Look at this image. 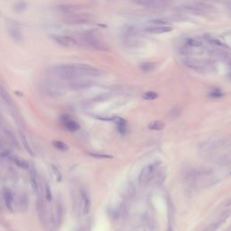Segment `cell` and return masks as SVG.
<instances>
[{
	"instance_id": "obj_1",
	"label": "cell",
	"mask_w": 231,
	"mask_h": 231,
	"mask_svg": "<svg viewBox=\"0 0 231 231\" xmlns=\"http://www.w3.org/2000/svg\"><path fill=\"white\" fill-rule=\"evenodd\" d=\"M52 73L62 79L72 80L74 79L79 78L78 76L75 65L74 64H58L52 68Z\"/></svg>"
},
{
	"instance_id": "obj_2",
	"label": "cell",
	"mask_w": 231,
	"mask_h": 231,
	"mask_svg": "<svg viewBox=\"0 0 231 231\" xmlns=\"http://www.w3.org/2000/svg\"><path fill=\"white\" fill-rule=\"evenodd\" d=\"M63 23L67 25H87L90 24L93 21V17L89 14H83V13H72L68 15H64Z\"/></svg>"
},
{
	"instance_id": "obj_3",
	"label": "cell",
	"mask_w": 231,
	"mask_h": 231,
	"mask_svg": "<svg viewBox=\"0 0 231 231\" xmlns=\"http://www.w3.org/2000/svg\"><path fill=\"white\" fill-rule=\"evenodd\" d=\"M183 63L186 67L197 72L206 71L212 65V62L209 60H201L195 58H186L183 60Z\"/></svg>"
},
{
	"instance_id": "obj_4",
	"label": "cell",
	"mask_w": 231,
	"mask_h": 231,
	"mask_svg": "<svg viewBox=\"0 0 231 231\" xmlns=\"http://www.w3.org/2000/svg\"><path fill=\"white\" fill-rule=\"evenodd\" d=\"M75 69L77 72V74L79 77H99L102 74V72L99 70L98 68L91 66L89 64H85V63H77L74 64Z\"/></svg>"
},
{
	"instance_id": "obj_5",
	"label": "cell",
	"mask_w": 231,
	"mask_h": 231,
	"mask_svg": "<svg viewBox=\"0 0 231 231\" xmlns=\"http://www.w3.org/2000/svg\"><path fill=\"white\" fill-rule=\"evenodd\" d=\"M52 39L58 43L61 46L63 47H68V48H72L78 45L77 40L73 38L72 36L70 35H53L51 36Z\"/></svg>"
},
{
	"instance_id": "obj_6",
	"label": "cell",
	"mask_w": 231,
	"mask_h": 231,
	"mask_svg": "<svg viewBox=\"0 0 231 231\" xmlns=\"http://www.w3.org/2000/svg\"><path fill=\"white\" fill-rule=\"evenodd\" d=\"M83 39H84L86 44H88L92 49H95V50H98V51L107 50L106 45L101 42V40L99 39L96 35H94L92 34H86L83 36Z\"/></svg>"
},
{
	"instance_id": "obj_7",
	"label": "cell",
	"mask_w": 231,
	"mask_h": 231,
	"mask_svg": "<svg viewBox=\"0 0 231 231\" xmlns=\"http://www.w3.org/2000/svg\"><path fill=\"white\" fill-rule=\"evenodd\" d=\"M224 143H225L224 141H220V140L203 142L199 145V149L203 153H209V152H212V151L223 146Z\"/></svg>"
},
{
	"instance_id": "obj_8",
	"label": "cell",
	"mask_w": 231,
	"mask_h": 231,
	"mask_svg": "<svg viewBox=\"0 0 231 231\" xmlns=\"http://www.w3.org/2000/svg\"><path fill=\"white\" fill-rule=\"evenodd\" d=\"M7 32L9 36L12 38L13 41L19 42L23 40V34L21 31V28L16 24H8L7 25Z\"/></svg>"
},
{
	"instance_id": "obj_9",
	"label": "cell",
	"mask_w": 231,
	"mask_h": 231,
	"mask_svg": "<svg viewBox=\"0 0 231 231\" xmlns=\"http://www.w3.org/2000/svg\"><path fill=\"white\" fill-rule=\"evenodd\" d=\"M93 85V82L89 79H74L71 80L70 82V87L73 89H87L89 88Z\"/></svg>"
},
{
	"instance_id": "obj_10",
	"label": "cell",
	"mask_w": 231,
	"mask_h": 231,
	"mask_svg": "<svg viewBox=\"0 0 231 231\" xmlns=\"http://www.w3.org/2000/svg\"><path fill=\"white\" fill-rule=\"evenodd\" d=\"M55 11L62 14V15H68V14H72L76 12L79 7H77L74 5H70V4H60L58 5H56L55 7Z\"/></svg>"
},
{
	"instance_id": "obj_11",
	"label": "cell",
	"mask_w": 231,
	"mask_h": 231,
	"mask_svg": "<svg viewBox=\"0 0 231 231\" xmlns=\"http://www.w3.org/2000/svg\"><path fill=\"white\" fill-rule=\"evenodd\" d=\"M172 30V27L166 26V25H153V26H149V27L146 28V31L147 33L153 34V35L164 34V33L171 32Z\"/></svg>"
},
{
	"instance_id": "obj_12",
	"label": "cell",
	"mask_w": 231,
	"mask_h": 231,
	"mask_svg": "<svg viewBox=\"0 0 231 231\" xmlns=\"http://www.w3.org/2000/svg\"><path fill=\"white\" fill-rule=\"evenodd\" d=\"M181 12H185V13H191L193 15H202L203 11L197 5H184L182 6H179L177 8Z\"/></svg>"
},
{
	"instance_id": "obj_13",
	"label": "cell",
	"mask_w": 231,
	"mask_h": 231,
	"mask_svg": "<svg viewBox=\"0 0 231 231\" xmlns=\"http://www.w3.org/2000/svg\"><path fill=\"white\" fill-rule=\"evenodd\" d=\"M152 172H153V166L148 165V166L145 167L139 175V179H138L139 184H144V183L147 182L149 178L152 176Z\"/></svg>"
},
{
	"instance_id": "obj_14",
	"label": "cell",
	"mask_w": 231,
	"mask_h": 231,
	"mask_svg": "<svg viewBox=\"0 0 231 231\" xmlns=\"http://www.w3.org/2000/svg\"><path fill=\"white\" fill-rule=\"evenodd\" d=\"M3 197H4V201L5 203L6 208L9 210H13V203H14V196L12 192L9 189H5L3 192Z\"/></svg>"
},
{
	"instance_id": "obj_15",
	"label": "cell",
	"mask_w": 231,
	"mask_h": 231,
	"mask_svg": "<svg viewBox=\"0 0 231 231\" xmlns=\"http://www.w3.org/2000/svg\"><path fill=\"white\" fill-rule=\"evenodd\" d=\"M29 180L31 183V187L35 192H38L39 191V182L37 178V173L35 169H30L29 171Z\"/></svg>"
},
{
	"instance_id": "obj_16",
	"label": "cell",
	"mask_w": 231,
	"mask_h": 231,
	"mask_svg": "<svg viewBox=\"0 0 231 231\" xmlns=\"http://www.w3.org/2000/svg\"><path fill=\"white\" fill-rule=\"evenodd\" d=\"M63 124L65 126V127L70 130L71 132H76L79 129L80 126L79 125V123H77L76 121L71 119V118H68V119H64L63 120Z\"/></svg>"
},
{
	"instance_id": "obj_17",
	"label": "cell",
	"mask_w": 231,
	"mask_h": 231,
	"mask_svg": "<svg viewBox=\"0 0 231 231\" xmlns=\"http://www.w3.org/2000/svg\"><path fill=\"white\" fill-rule=\"evenodd\" d=\"M82 199H83V208H82L83 214H88L90 210V205H91L90 198L86 192H82Z\"/></svg>"
},
{
	"instance_id": "obj_18",
	"label": "cell",
	"mask_w": 231,
	"mask_h": 231,
	"mask_svg": "<svg viewBox=\"0 0 231 231\" xmlns=\"http://www.w3.org/2000/svg\"><path fill=\"white\" fill-rule=\"evenodd\" d=\"M11 160L13 161V162L15 164H16L18 167H20L22 169H25V170H28L29 169V164H28V162L25 159H22V158L17 157V156H12Z\"/></svg>"
},
{
	"instance_id": "obj_19",
	"label": "cell",
	"mask_w": 231,
	"mask_h": 231,
	"mask_svg": "<svg viewBox=\"0 0 231 231\" xmlns=\"http://www.w3.org/2000/svg\"><path fill=\"white\" fill-rule=\"evenodd\" d=\"M167 5L166 0H149L146 6L149 8H162Z\"/></svg>"
},
{
	"instance_id": "obj_20",
	"label": "cell",
	"mask_w": 231,
	"mask_h": 231,
	"mask_svg": "<svg viewBox=\"0 0 231 231\" xmlns=\"http://www.w3.org/2000/svg\"><path fill=\"white\" fill-rule=\"evenodd\" d=\"M185 45L192 48H197L201 47L203 45V42L199 38H188L185 41Z\"/></svg>"
},
{
	"instance_id": "obj_21",
	"label": "cell",
	"mask_w": 231,
	"mask_h": 231,
	"mask_svg": "<svg viewBox=\"0 0 231 231\" xmlns=\"http://www.w3.org/2000/svg\"><path fill=\"white\" fill-rule=\"evenodd\" d=\"M27 8V3L25 0H18L14 5V10L16 13H22Z\"/></svg>"
},
{
	"instance_id": "obj_22",
	"label": "cell",
	"mask_w": 231,
	"mask_h": 231,
	"mask_svg": "<svg viewBox=\"0 0 231 231\" xmlns=\"http://www.w3.org/2000/svg\"><path fill=\"white\" fill-rule=\"evenodd\" d=\"M165 125L162 121H154L152 123H150L148 125V128L151 129V130H155V131H160V130H162L164 128Z\"/></svg>"
},
{
	"instance_id": "obj_23",
	"label": "cell",
	"mask_w": 231,
	"mask_h": 231,
	"mask_svg": "<svg viewBox=\"0 0 231 231\" xmlns=\"http://www.w3.org/2000/svg\"><path fill=\"white\" fill-rule=\"evenodd\" d=\"M52 146L59 151H62V152H66L69 150V146L68 145H66L65 143L62 142V141H58V140H54L52 142Z\"/></svg>"
},
{
	"instance_id": "obj_24",
	"label": "cell",
	"mask_w": 231,
	"mask_h": 231,
	"mask_svg": "<svg viewBox=\"0 0 231 231\" xmlns=\"http://www.w3.org/2000/svg\"><path fill=\"white\" fill-rule=\"evenodd\" d=\"M154 68V64L153 62H144L140 65V69L145 72H148L153 71Z\"/></svg>"
},
{
	"instance_id": "obj_25",
	"label": "cell",
	"mask_w": 231,
	"mask_h": 231,
	"mask_svg": "<svg viewBox=\"0 0 231 231\" xmlns=\"http://www.w3.org/2000/svg\"><path fill=\"white\" fill-rule=\"evenodd\" d=\"M51 169H52V172H53V174H54L56 180H57L58 182H61V181H62V173H61L59 168H58L56 165L52 164V165H51Z\"/></svg>"
},
{
	"instance_id": "obj_26",
	"label": "cell",
	"mask_w": 231,
	"mask_h": 231,
	"mask_svg": "<svg viewBox=\"0 0 231 231\" xmlns=\"http://www.w3.org/2000/svg\"><path fill=\"white\" fill-rule=\"evenodd\" d=\"M208 41H209L211 44L216 45V46H218V47H219V48H225V47H227V46H226L220 40H219V39L214 38V37H209V38H208Z\"/></svg>"
},
{
	"instance_id": "obj_27",
	"label": "cell",
	"mask_w": 231,
	"mask_h": 231,
	"mask_svg": "<svg viewBox=\"0 0 231 231\" xmlns=\"http://www.w3.org/2000/svg\"><path fill=\"white\" fill-rule=\"evenodd\" d=\"M44 196L47 201H51L52 199V191L50 186L48 185V183H44Z\"/></svg>"
},
{
	"instance_id": "obj_28",
	"label": "cell",
	"mask_w": 231,
	"mask_h": 231,
	"mask_svg": "<svg viewBox=\"0 0 231 231\" xmlns=\"http://www.w3.org/2000/svg\"><path fill=\"white\" fill-rule=\"evenodd\" d=\"M143 98L146 100H154L158 98V94L154 91H147L143 95Z\"/></svg>"
},
{
	"instance_id": "obj_29",
	"label": "cell",
	"mask_w": 231,
	"mask_h": 231,
	"mask_svg": "<svg viewBox=\"0 0 231 231\" xmlns=\"http://www.w3.org/2000/svg\"><path fill=\"white\" fill-rule=\"evenodd\" d=\"M89 155L92 156V157H95V158H99V159H111V158H113V156L110 155V154H93V153H90Z\"/></svg>"
},
{
	"instance_id": "obj_30",
	"label": "cell",
	"mask_w": 231,
	"mask_h": 231,
	"mask_svg": "<svg viewBox=\"0 0 231 231\" xmlns=\"http://www.w3.org/2000/svg\"><path fill=\"white\" fill-rule=\"evenodd\" d=\"M22 140H23V143H24V146H25V147L26 151H27L29 154H31L32 155H34V152L32 151V148H31L30 145L28 144L26 137H25V136H22Z\"/></svg>"
},
{
	"instance_id": "obj_31",
	"label": "cell",
	"mask_w": 231,
	"mask_h": 231,
	"mask_svg": "<svg viewBox=\"0 0 231 231\" xmlns=\"http://www.w3.org/2000/svg\"><path fill=\"white\" fill-rule=\"evenodd\" d=\"M117 130L121 135H125L126 133V123L119 124L117 125Z\"/></svg>"
},
{
	"instance_id": "obj_32",
	"label": "cell",
	"mask_w": 231,
	"mask_h": 231,
	"mask_svg": "<svg viewBox=\"0 0 231 231\" xmlns=\"http://www.w3.org/2000/svg\"><path fill=\"white\" fill-rule=\"evenodd\" d=\"M151 23L155 25H164L167 22L163 19H155V20H152Z\"/></svg>"
},
{
	"instance_id": "obj_33",
	"label": "cell",
	"mask_w": 231,
	"mask_h": 231,
	"mask_svg": "<svg viewBox=\"0 0 231 231\" xmlns=\"http://www.w3.org/2000/svg\"><path fill=\"white\" fill-rule=\"evenodd\" d=\"M209 96H210V97H213V98H220V97L223 96V94H222L219 90L215 89V90H213L212 92L209 93Z\"/></svg>"
},
{
	"instance_id": "obj_34",
	"label": "cell",
	"mask_w": 231,
	"mask_h": 231,
	"mask_svg": "<svg viewBox=\"0 0 231 231\" xmlns=\"http://www.w3.org/2000/svg\"><path fill=\"white\" fill-rule=\"evenodd\" d=\"M170 115L172 116V117H177L178 116L180 115V109L178 108H174L170 111Z\"/></svg>"
}]
</instances>
